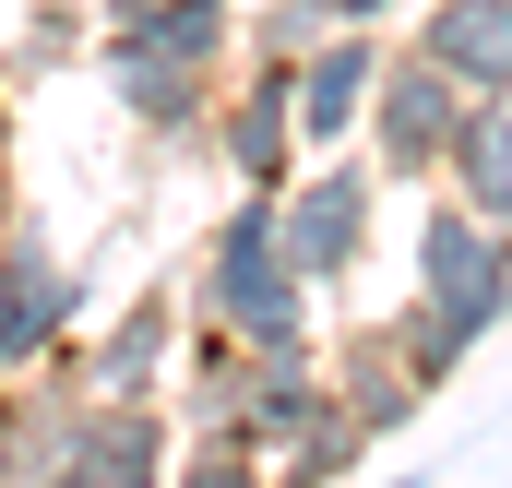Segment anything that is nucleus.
I'll return each instance as SVG.
<instances>
[{
    "instance_id": "f257e3e1",
    "label": "nucleus",
    "mask_w": 512,
    "mask_h": 488,
    "mask_svg": "<svg viewBox=\"0 0 512 488\" xmlns=\"http://www.w3.org/2000/svg\"><path fill=\"white\" fill-rule=\"evenodd\" d=\"M501 322H512V239L477 215V203H453V191H441V203L417 215V286H405L393 334H405L417 381H453V369L477 358Z\"/></svg>"
},
{
    "instance_id": "f03ea898",
    "label": "nucleus",
    "mask_w": 512,
    "mask_h": 488,
    "mask_svg": "<svg viewBox=\"0 0 512 488\" xmlns=\"http://www.w3.org/2000/svg\"><path fill=\"white\" fill-rule=\"evenodd\" d=\"M310 274L286 262V227H274V191H239L227 215H215V239L191 262V322H227L239 346H310Z\"/></svg>"
},
{
    "instance_id": "7ed1b4c3",
    "label": "nucleus",
    "mask_w": 512,
    "mask_h": 488,
    "mask_svg": "<svg viewBox=\"0 0 512 488\" xmlns=\"http://www.w3.org/2000/svg\"><path fill=\"white\" fill-rule=\"evenodd\" d=\"M453 120H465V84H453L429 48H393L382 84H370V108H358V131H370V167H382V179H405V191H429V179H441Z\"/></svg>"
},
{
    "instance_id": "20e7f679",
    "label": "nucleus",
    "mask_w": 512,
    "mask_h": 488,
    "mask_svg": "<svg viewBox=\"0 0 512 488\" xmlns=\"http://www.w3.org/2000/svg\"><path fill=\"white\" fill-rule=\"evenodd\" d=\"M370 215H382V167H310L298 155V179L274 191V227H286V262L310 274V286H346L358 262H370Z\"/></svg>"
},
{
    "instance_id": "39448f33",
    "label": "nucleus",
    "mask_w": 512,
    "mask_h": 488,
    "mask_svg": "<svg viewBox=\"0 0 512 488\" xmlns=\"http://www.w3.org/2000/svg\"><path fill=\"white\" fill-rule=\"evenodd\" d=\"M203 143H215V167H227L239 191H286L298 155H310V143H298V60H251V72L227 60L215 131H203Z\"/></svg>"
},
{
    "instance_id": "423d86ee",
    "label": "nucleus",
    "mask_w": 512,
    "mask_h": 488,
    "mask_svg": "<svg viewBox=\"0 0 512 488\" xmlns=\"http://www.w3.org/2000/svg\"><path fill=\"white\" fill-rule=\"evenodd\" d=\"M72 310H84V274L48 250L36 215H12V239H0V381H24V369L48 358L72 334Z\"/></svg>"
},
{
    "instance_id": "0eeeda50",
    "label": "nucleus",
    "mask_w": 512,
    "mask_h": 488,
    "mask_svg": "<svg viewBox=\"0 0 512 488\" xmlns=\"http://www.w3.org/2000/svg\"><path fill=\"white\" fill-rule=\"evenodd\" d=\"M167 465H179V417H167V393H84L60 488H155Z\"/></svg>"
},
{
    "instance_id": "6e6552de",
    "label": "nucleus",
    "mask_w": 512,
    "mask_h": 488,
    "mask_svg": "<svg viewBox=\"0 0 512 488\" xmlns=\"http://www.w3.org/2000/svg\"><path fill=\"white\" fill-rule=\"evenodd\" d=\"M382 60H393V24H334V36L298 60V143H310V155H334V143L358 131Z\"/></svg>"
},
{
    "instance_id": "1a4fd4ad",
    "label": "nucleus",
    "mask_w": 512,
    "mask_h": 488,
    "mask_svg": "<svg viewBox=\"0 0 512 488\" xmlns=\"http://www.w3.org/2000/svg\"><path fill=\"white\" fill-rule=\"evenodd\" d=\"M96 72H108V96H120V120L143 143H203L215 131V84L227 72H191V60H143V48H96Z\"/></svg>"
},
{
    "instance_id": "9d476101",
    "label": "nucleus",
    "mask_w": 512,
    "mask_h": 488,
    "mask_svg": "<svg viewBox=\"0 0 512 488\" xmlns=\"http://www.w3.org/2000/svg\"><path fill=\"white\" fill-rule=\"evenodd\" d=\"M334 417V369L310 358V346H251V381H239V441H251L262 465L286 453V441H310Z\"/></svg>"
},
{
    "instance_id": "9b49d317",
    "label": "nucleus",
    "mask_w": 512,
    "mask_h": 488,
    "mask_svg": "<svg viewBox=\"0 0 512 488\" xmlns=\"http://www.w3.org/2000/svg\"><path fill=\"white\" fill-rule=\"evenodd\" d=\"M465 96H512V0H417V36Z\"/></svg>"
},
{
    "instance_id": "f8f14e48",
    "label": "nucleus",
    "mask_w": 512,
    "mask_h": 488,
    "mask_svg": "<svg viewBox=\"0 0 512 488\" xmlns=\"http://www.w3.org/2000/svg\"><path fill=\"white\" fill-rule=\"evenodd\" d=\"M167 369H179V298L143 286L120 322L84 346V381H96V393H167Z\"/></svg>"
},
{
    "instance_id": "ddd939ff",
    "label": "nucleus",
    "mask_w": 512,
    "mask_h": 488,
    "mask_svg": "<svg viewBox=\"0 0 512 488\" xmlns=\"http://www.w3.org/2000/svg\"><path fill=\"white\" fill-rule=\"evenodd\" d=\"M322 369H334V405H346L370 441H393V429L429 405V381H417V358H405V334H393V322H382V334H358L346 358H322Z\"/></svg>"
},
{
    "instance_id": "4468645a",
    "label": "nucleus",
    "mask_w": 512,
    "mask_h": 488,
    "mask_svg": "<svg viewBox=\"0 0 512 488\" xmlns=\"http://www.w3.org/2000/svg\"><path fill=\"white\" fill-rule=\"evenodd\" d=\"M441 191H453V203H477V215L512 239V96H465L453 155H441Z\"/></svg>"
},
{
    "instance_id": "2eb2a0df",
    "label": "nucleus",
    "mask_w": 512,
    "mask_h": 488,
    "mask_svg": "<svg viewBox=\"0 0 512 488\" xmlns=\"http://www.w3.org/2000/svg\"><path fill=\"white\" fill-rule=\"evenodd\" d=\"M143 60H191V72H227L239 60V0H155L143 24H108Z\"/></svg>"
},
{
    "instance_id": "dca6fc26",
    "label": "nucleus",
    "mask_w": 512,
    "mask_h": 488,
    "mask_svg": "<svg viewBox=\"0 0 512 488\" xmlns=\"http://www.w3.org/2000/svg\"><path fill=\"white\" fill-rule=\"evenodd\" d=\"M334 36V0H262V12H239V60H310Z\"/></svg>"
},
{
    "instance_id": "f3484780",
    "label": "nucleus",
    "mask_w": 512,
    "mask_h": 488,
    "mask_svg": "<svg viewBox=\"0 0 512 488\" xmlns=\"http://www.w3.org/2000/svg\"><path fill=\"white\" fill-rule=\"evenodd\" d=\"M274 465H286V477H358V465H370V429H358V417L334 405V417H322L310 441H286Z\"/></svg>"
},
{
    "instance_id": "a211bd4d",
    "label": "nucleus",
    "mask_w": 512,
    "mask_h": 488,
    "mask_svg": "<svg viewBox=\"0 0 512 488\" xmlns=\"http://www.w3.org/2000/svg\"><path fill=\"white\" fill-rule=\"evenodd\" d=\"M334 24H405V0H334Z\"/></svg>"
},
{
    "instance_id": "6ab92c4d",
    "label": "nucleus",
    "mask_w": 512,
    "mask_h": 488,
    "mask_svg": "<svg viewBox=\"0 0 512 488\" xmlns=\"http://www.w3.org/2000/svg\"><path fill=\"white\" fill-rule=\"evenodd\" d=\"M143 12H155V0H96V36H108V24H143Z\"/></svg>"
},
{
    "instance_id": "aec40b11",
    "label": "nucleus",
    "mask_w": 512,
    "mask_h": 488,
    "mask_svg": "<svg viewBox=\"0 0 512 488\" xmlns=\"http://www.w3.org/2000/svg\"><path fill=\"white\" fill-rule=\"evenodd\" d=\"M12 215H24V191H12V155H0V239H12Z\"/></svg>"
},
{
    "instance_id": "412c9836",
    "label": "nucleus",
    "mask_w": 512,
    "mask_h": 488,
    "mask_svg": "<svg viewBox=\"0 0 512 488\" xmlns=\"http://www.w3.org/2000/svg\"><path fill=\"white\" fill-rule=\"evenodd\" d=\"M0 477H12V381H0Z\"/></svg>"
},
{
    "instance_id": "4be33fe9",
    "label": "nucleus",
    "mask_w": 512,
    "mask_h": 488,
    "mask_svg": "<svg viewBox=\"0 0 512 488\" xmlns=\"http://www.w3.org/2000/svg\"><path fill=\"white\" fill-rule=\"evenodd\" d=\"M0 155H12V60H0Z\"/></svg>"
}]
</instances>
